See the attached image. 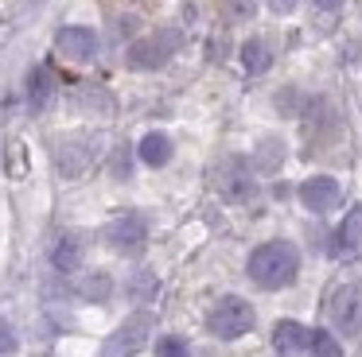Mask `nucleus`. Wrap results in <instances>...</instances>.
<instances>
[{
	"instance_id": "5",
	"label": "nucleus",
	"mask_w": 362,
	"mask_h": 357,
	"mask_svg": "<svg viewBox=\"0 0 362 357\" xmlns=\"http://www.w3.org/2000/svg\"><path fill=\"white\" fill-rule=\"evenodd\" d=\"M214 186H218V194L226 202H250L253 198V167L242 159V155H230V159H222L218 167H214Z\"/></svg>"
},
{
	"instance_id": "24",
	"label": "nucleus",
	"mask_w": 362,
	"mask_h": 357,
	"mask_svg": "<svg viewBox=\"0 0 362 357\" xmlns=\"http://www.w3.org/2000/svg\"><path fill=\"white\" fill-rule=\"evenodd\" d=\"M269 8H273L276 16H288L292 8H296V0H269Z\"/></svg>"
},
{
	"instance_id": "4",
	"label": "nucleus",
	"mask_w": 362,
	"mask_h": 357,
	"mask_svg": "<svg viewBox=\"0 0 362 357\" xmlns=\"http://www.w3.org/2000/svg\"><path fill=\"white\" fill-rule=\"evenodd\" d=\"M148 334H152V315L148 310H136L133 318H125V322L105 338L102 357H136L148 346Z\"/></svg>"
},
{
	"instance_id": "8",
	"label": "nucleus",
	"mask_w": 362,
	"mask_h": 357,
	"mask_svg": "<svg viewBox=\"0 0 362 357\" xmlns=\"http://www.w3.org/2000/svg\"><path fill=\"white\" fill-rule=\"evenodd\" d=\"M55 51L71 62H90L98 54V31L94 28H82V23H71L55 35Z\"/></svg>"
},
{
	"instance_id": "11",
	"label": "nucleus",
	"mask_w": 362,
	"mask_h": 357,
	"mask_svg": "<svg viewBox=\"0 0 362 357\" xmlns=\"http://www.w3.org/2000/svg\"><path fill=\"white\" fill-rule=\"evenodd\" d=\"M55 93H59V78L51 74V66H35L32 74H28V105H32L35 113L47 109Z\"/></svg>"
},
{
	"instance_id": "21",
	"label": "nucleus",
	"mask_w": 362,
	"mask_h": 357,
	"mask_svg": "<svg viewBox=\"0 0 362 357\" xmlns=\"http://www.w3.org/2000/svg\"><path fill=\"white\" fill-rule=\"evenodd\" d=\"M152 291H156V276H152V272H141V276L133 279V299H148Z\"/></svg>"
},
{
	"instance_id": "23",
	"label": "nucleus",
	"mask_w": 362,
	"mask_h": 357,
	"mask_svg": "<svg viewBox=\"0 0 362 357\" xmlns=\"http://www.w3.org/2000/svg\"><path fill=\"white\" fill-rule=\"evenodd\" d=\"M12 349H16V330L0 318V353H12Z\"/></svg>"
},
{
	"instance_id": "2",
	"label": "nucleus",
	"mask_w": 362,
	"mask_h": 357,
	"mask_svg": "<svg viewBox=\"0 0 362 357\" xmlns=\"http://www.w3.org/2000/svg\"><path fill=\"white\" fill-rule=\"evenodd\" d=\"M206 330L222 341L242 338V334L253 330V307L245 299H238V295H222L211 307V315H206Z\"/></svg>"
},
{
	"instance_id": "6",
	"label": "nucleus",
	"mask_w": 362,
	"mask_h": 357,
	"mask_svg": "<svg viewBox=\"0 0 362 357\" xmlns=\"http://www.w3.org/2000/svg\"><path fill=\"white\" fill-rule=\"evenodd\" d=\"M98 155V136H90V132H74V136H63L55 144V167L63 171L66 178L82 175V171L94 163Z\"/></svg>"
},
{
	"instance_id": "19",
	"label": "nucleus",
	"mask_w": 362,
	"mask_h": 357,
	"mask_svg": "<svg viewBox=\"0 0 362 357\" xmlns=\"http://www.w3.org/2000/svg\"><path fill=\"white\" fill-rule=\"evenodd\" d=\"M312 357H343V346L335 341L331 330H312Z\"/></svg>"
},
{
	"instance_id": "12",
	"label": "nucleus",
	"mask_w": 362,
	"mask_h": 357,
	"mask_svg": "<svg viewBox=\"0 0 362 357\" xmlns=\"http://www.w3.org/2000/svg\"><path fill=\"white\" fill-rule=\"evenodd\" d=\"M82 256H86V241H82L78 233H63V237L55 241L51 264H55L59 272H74V268L82 264Z\"/></svg>"
},
{
	"instance_id": "16",
	"label": "nucleus",
	"mask_w": 362,
	"mask_h": 357,
	"mask_svg": "<svg viewBox=\"0 0 362 357\" xmlns=\"http://www.w3.org/2000/svg\"><path fill=\"white\" fill-rule=\"evenodd\" d=\"M281 159H284V144H281V140H276V136L257 140V152H253V167L265 171V175H273V171L281 167Z\"/></svg>"
},
{
	"instance_id": "10",
	"label": "nucleus",
	"mask_w": 362,
	"mask_h": 357,
	"mask_svg": "<svg viewBox=\"0 0 362 357\" xmlns=\"http://www.w3.org/2000/svg\"><path fill=\"white\" fill-rule=\"evenodd\" d=\"M273 346H276V353L296 357V353H304V349L312 346V334H308L296 318H284V322H276V330H273Z\"/></svg>"
},
{
	"instance_id": "25",
	"label": "nucleus",
	"mask_w": 362,
	"mask_h": 357,
	"mask_svg": "<svg viewBox=\"0 0 362 357\" xmlns=\"http://www.w3.org/2000/svg\"><path fill=\"white\" fill-rule=\"evenodd\" d=\"M315 8H323V12H339L343 8V0H312Z\"/></svg>"
},
{
	"instance_id": "17",
	"label": "nucleus",
	"mask_w": 362,
	"mask_h": 357,
	"mask_svg": "<svg viewBox=\"0 0 362 357\" xmlns=\"http://www.w3.org/2000/svg\"><path fill=\"white\" fill-rule=\"evenodd\" d=\"M242 66L250 70V74H265V70L273 66V51H269L265 39H250V43L242 47Z\"/></svg>"
},
{
	"instance_id": "9",
	"label": "nucleus",
	"mask_w": 362,
	"mask_h": 357,
	"mask_svg": "<svg viewBox=\"0 0 362 357\" xmlns=\"http://www.w3.org/2000/svg\"><path fill=\"white\" fill-rule=\"evenodd\" d=\"M339 198H343V190H339V183L331 175H312V178L300 183V202H304L312 214H327V210H335Z\"/></svg>"
},
{
	"instance_id": "1",
	"label": "nucleus",
	"mask_w": 362,
	"mask_h": 357,
	"mask_svg": "<svg viewBox=\"0 0 362 357\" xmlns=\"http://www.w3.org/2000/svg\"><path fill=\"white\" fill-rule=\"evenodd\" d=\"M245 272H250V279L257 287H265V291H281V287H288L292 279H296L300 253H296V245H288V241H265V245H257L250 253Z\"/></svg>"
},
{
	"instance_id": "15",
	"label": "nucleus",
	"mask_w": 362,
	"mask_h": 357,
	"mask_svg": "<svg viewBox=\"0 0 362 357\" xmlns=\"http://www.w3.org/2000/svg\"><path fill=\"white\" fill-rule=\"evenodd\" d=\"M136 155H141L148 167H164V163L172 159V140H168L164 132H148V136L141 140V147H136Z\"/></svg>"
},
{
	"instance_id": "14",
	"label": "nucleus",
	"mask_w": 362,
	"mask_h": 357,
	"mask_svg": "<svg viewBox=\"0 0 362 357\" xmlns=\"http://www.w3.org/2000/svg\"><path fill=\"white\" fill-rule=\"evenodd\" d=\"M339 253L343 256H354L362 253V210H351V214L343 217V225H339V237H335Z\"/></svg>"
},
{
	"instance_id": "7",
	"label": "nucleus",
	"mask_w": 362,
	"mask_h": 357,
	"mask_svg": "<svg viewBox=\"0 0 362 357\" xmlns=\"http://www.w3.org/2000/svg\"><path fill=\"white\" fill-rule=\"evenodd\" d=\"M105 241H110L117 253H136V248L148 241V217L144 214H121L105 225Z\"/></svg>"
},
{
	"instance_id": "13",
	"label": "nucleus",
	"mask_w": 362,
	"mask_h": 357,
	"mask_svg": "<svg viewBox=\"0 0 362 357\" xmlns=\"http://www.w3.org/2000/svg\"><path fill=\"white\" fill-rule=\"evenodd\" d=\"M331 318H335V326H343V330H354L358 326V291L354 287H339L335 295H331Z\"/></svg>"
},
{
	"instance_id": "18",
	"label": "nucleus",
	"mask_w": 362,
	"mask_h": 357,
	"mask_svg": "<svg viewBox=\"0 0 362 357\" xmlns=\"http://www.w3.org/2000/svg\"><path fill=\"white\" fill-rule=\"evenodd\" d=\"M110 276H105V272H94V276H86V279H82V284H78V291H82V299H98V303H102V299H110Z\"/></svg>"
},
{
	"instance_id": "3",
	"label": "nucleus",
	"mask_w": 362,
	"mask_h": 357,
	"mask_svg": "<svg viewBox=\"0 0 362 357\" xmlns=\"http://www.w3.org/2000/svg\"><path fill=\"white\" fill-rule=\"evenodd\" d=\"M175 51H180V31L168 28V31H156V35L136 39V43L125 51V62L133 70H160Z\"/></svg>"
},
{
	"instance_id": "22",
	"label": "nucleus",
	"mask_w": 362,
	"mask_h": 357,
	"mask_svg": "<svg viewBox=\"0 0 362 357\" xmlns=\"http://www.w3.org/2000/svg\"><path fill=\"white\" fill-rule=\"evenodd\" d=\"M226 12L234 16V20H250V16L257 12V0H226Z\"/></svg>"
},
{
	"instance_id": "20",
	"label": "nucleus",
	"mask_w": 362,
	"mask_h": 357,
	"mask_svg": "<svg viewBox=\"0 0 362 357\" xmlns=\"http://www.w3.org/2000/svg\"><path fill=\"white\" fill-rule=\"evenodd\" d=\"M156 357H191V349H187V341H183V338L168 334V338L156 341Z\"/></svg>"
}]
</instances>
